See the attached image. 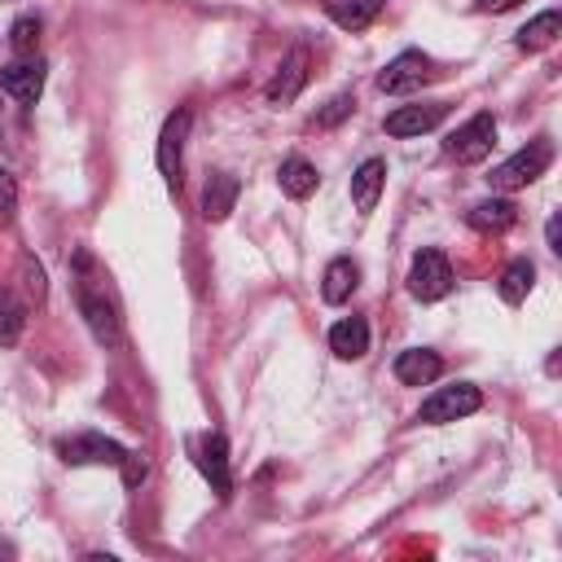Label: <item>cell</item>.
Instances as JSON below:
<instances>
[{"label": "cell", "instance_id": "1", "mask_svg": "<svg viewBox=\"0 0 562 562\" xmlns=\"http://www.w3.org/2000/svg\"><path fill=\"white\" fill-rule=\"evenodd\" d=\"M549 162H553V145L540 136V140H527L518 154H509L501 167H492V189H501V193H514V189H527L531 180H540L544 171H549Z\"/></svg>", "mask_w": 562, "mask_h": 562}, {"label": "cell", "instance_id": "2", "mask_svg": "<svg viewBox=\"0 0 562 562\" xmlns=\"http://www.w3.org/2000/svg\"><path fill=\"white\" fill-rule=\"evenodd\" d=\"M492 145H496V119L483 110V114L465 119L457 132H448L443 154H448L452 162H461V167H474V162H483V158L492 154Z\"/></svg>", "mask_w": 562, "mask_h": 562}, {"label": "cell", "instance_id": "3", "mask_svg": "<svg viewBox=\"0 0 562 562\" xmlns=\"http://www.w3.org/2000/svg\"><path fill=\"white\" fill-rule=\"evenodd\" d=\"M483 408V395L479 386L470 382H452V386H435L426 400H422V413L417 422H430V426H443V422H457V417H470Z\"/></svg>", "mask_w": 562, "mask_h": 562}, {"label": "cell", "instance_id": "4", "mask_svg": "<svg viewBox=\"0 0 562 562\" xmlns=\"http://www.w3.org/2000/svg\"><path fill=\"white\" fill-rule=\"evenodd\" d=\"M448 290H452V263H448V255L435 250V246L417 250L413 255V268H408V294L422 299V303H435Z\"/></svg>", "mask_w": 562, "mask_h": 562}, {"label": "cell", "instance_id": "5", "mask_svg": "<svg viewBox=\"0 0 562 562\" xmlns=\"http://www.w3.org/2000/svg\"><path fill=\"white\" fill-rule=\"evenodd\" d=\"M189 123L193 114L180 105L167 114L162 132H158V171L167 180V189H180V171H184V140H189Z\"/></svg>", "mask_w": 562, "mask_h": 562}, {"label": "cell", "instance_id": "6", "mask_svg": "<svg viewBox=\"0 0 562 562\" xmlns=\"http://www.w3.org/2000/svg\"><path fill=\"white\" fill-rule=\"evenodd\" d=\"M430 79H435V66H430L426 53H400V57H391V61L382 66L378 88L391 92V97H400V92H417V88H426Z\"/></svg>", "mask_w": 562, "mask_h": 562}, {"label": "cell", "instance_id": "7", "mask_svg": "<svg viewBox=\"0 0 562 562\" xmlns=\"http://www.w3.org/2000/svg\"><path fill=\"white\" fill-rule=\"evenodd\" d=\"M57 457H61L66 465H119V461L127 457V448L114 443V439H105V435L83 430V435L61 439V443H57Z\"/></svg>", "mask_w": 562, "mask_h": 562}, {"label": "cell", "instance_id": "8", "mask_svg": "<svg viewBox=\"0 0 562 562\" xmlns=\"http://www.w3.org/2000/svg\"><path fill=\"white\" fill-rule=\"evenodd\" d=\"M75 299H79V312H83L92 338H97L101 347H114V342H119V312H114V303L105 299V290H92L88 277H83V281L75 285Z\"/></svg>", "mask_w": 562, "mask_h": 562}, {"label": "cell", "instance_id": "9", "mask_svg": "<svg viewBox=\"0 0 562 562\" xmlns=\"http://www.w3.org/2000/svg\"><path fill=\"white\" fill-rule=\"evenodd\" d=\"M448 119V101H417V105H400L386 114V136H422L435 132Z\"/></svg>", "mask_w": 562, "mask_h": 562}, {"label": "cell", "instance_id": "10", "mask_svg": "<svg viewBox=\"0 0 562 562\" xmlns=\"http://www.w3.org/2000/svg\"><path fill=\"white\" fill-rule=\"evenodd\" d=\"M307 66H312V57H307V48L299 44V48H290V57L277 66V75L268 79V88H263V97L272 101V105H290L299 92H303V83H307Z\"/></svg>", "mask_w": 562, "mask_h": 562}, {"label": "cell", "instance_id": "11", "mask_svg": "<svg viewBox=\"0 0 562 562\" xmlns=\"http://www.w3.org/2000/svg\"><path fill=\"white\" fill-rule=\"evenodd\" d=\"M0 88L18 101V105H35L40 92H44V61L40 57H22L13 66L0 70Z\"/></svg>", "mask_w": 562, "mask_h": 562}, {"label": "cell", "instance_id": "12", "mask_svg": "<svg viewBox=\"0 0 562 562\" xmlns=\"http://www.w3.org/2000/svg\"><path fill=\"white\" fill-rule=\"evenodd\" d=\"M198 465H202L211 492H215L220 501H228V496H233V479H228V443H224V435H202V443H198Z\"/></svg>", "mask_w": 562, "mask_h": 562}, {"label": "cell", "instance_id": "13", "mask_svg": "<svg viewBox=\"0 0 562 562\" xmlns=\"http://www.w3.org/2000/svg\"><path fill=\"white\" fill-rule=\"evenodd\" d=\"M382 184H386V162L382 158H364L351 171V202H356L360 215H373V206L382 198Z\"/></svg>", "mask_w": 562, "mask_h": 562}, {"label": "cell", "instance_id": "14", "mask_svg": "<svg viewBox=\"0 0 562 562\" xmlns=\"http://www.w3.org/2000/svg\"><path fill=\"white\" fill-rule=\"evenodd\" d=\"M439 373H443V360L430 347H408V351L395 356V378L404 386H430Z\"/></svg>", "mask_w": 562, "mask_h": 562}, {"label": "cell", "instance_id": "15", "mask_svg": "<svg viewBox=\"0 0 562 562\" xmlns=\"http://www.w3.org/2000/svg\"><path fill=\"white\" fill-rule=\"evenodd\" d=\"M237 193H241V184H237L233 171H215V176H206V189H202V215H206L211 224L228 220V211L237 206Z\"/></svg>", "mask_w": 562, "mask_h": 562}, {"label": "cell", "instance_id": "16", "mask_svg": "<svg viewBox=\"0 0 562 562\" xmlns=\"http://www.w3.org/2000/svg\"><path fill=\"white\" fill-rule=\"evenodd\" d=\"M277 180H281V193H285V198H294V202L312 198V193H316V184H321L316 167H312L307 158H299V154H290V158L277 167Z\"/></svg>", "mask_w": 562, "mask_h": 562}, {"label": "cell", "instance_id": "17", "mask_svg": "<svg viewBox=\"0 0 562 562\" xmlns=\"http://www.w3.org/2000/svg\"><path fill=\"white\" fill-rule=\"evenodd\" d=\"M329 351H334L338 360H360V356L369 351V325H364V316L338 321V325L329 329Z\"/></svg>", "mask_w": 562, "mask_h": 562}, {"label": "cell", "instance_id": "18", "mask_svg": "<svg viewBox=\"0 0 562 562\" xmlns=\"http://www.w3.org/2000/svg\"><path fill=\"white\" fill-rule=\"evenodd\" d=\"M465 220H470V228H479V233H505V228H514L518 206H514L509 198H487V202L470 206Z\"/></svg>", "mask_w": 562, "mask_h": 562}, {"label": "cell", "instance_id": "19", "mask_svg": "<svg viewBox=\"0 0 562 562\" xmlns=\"http://www.w3.org/2000/svg\"><path fill=\"white\" fill-rule=\"evenodd\" d=\"M356 285H360V268L351 259H329V268L321 277V299L325 303H347L356 294Z\"/></svg>", "mask_w": 562, "mask_h": 562}, {"label": "cell", "instance_id": "20", "mask_svg": "<svg viewBox=\"0 0 562 562\" xmlns=\"http://www.w3.org/2000/svg\"><path fill=\"white\" fill-rule=\"evenodd\" d=\"M321 4H325V13H329L342 31H364V26L382 13L386 0H321Z\"/></svg>", "mask_w": 562, "mask_h": 562}, {"label": "cell", "instance_id": "21", "mask_svg": "<svg viewBox=\"0 0 562 562\" xmlns=\"http://www.w3.org/2000/svg\"><path fill=\"white\" fill-rule=\"evenodd\" d=\"M558 35H562V13H558V9H549V13L531 18V22L518 31V40H514V44H518L522 53H540V48H549Z\"/></svg>", "mask_w": 562, "mask_h": 562}, {"label": "cell", "instance_id": "22", "mask_svg": "<svg viewBox=\"0 0 562 562\" xmlns=\"http://www.w3.org/2000/svg\"><path fill=\"white\" fill-rule=\"evenodd\" d=\"M531 281H536V268H531V259H514V263L501 272L496 290H501V299H505L509 307H518V303L531 294Z\"/></svg>", "mask_w": 562, "mask_h": 562}, {"label": "cell", "instance_id": "23", "mask_svg": "<svg viewBox=\"0 0 562 562\" xmlns=\"http://www.w3.org/2000/svg\"><path fill=\"white\" fill-rule=\"evenodd\" d=\"M22 329H26V303L9 285H0V347H13Z\"/></svg>", "mask_w": 562, "mask_h": 562}, {"label": "cell", "instance_id": "24", "mask_svg": "<svg viewBox=\"0 0 562 562\" xmlns=\"http://www.w3.org/2000/svg\"><path fill=\"white\" fill-rule=\"evenodd\" d=\"M9 44H13L18 57H31L40 48V18H18L9 26Z\"/></svg>", "mask_w": 562, "mask_h": 562}, {"label": "cell", "instance_id": "25", "mask_svg": "<svg viewBox=\"0 0 562 562\" xmlns=\"http://www.w3.org/2000/svg\"><path fill=\"white\" fill-rule=\"evenodd\" d=\"M18 272H22V285H26V294H31V303H44V294H48V281H44V268L31 259V255H22L18 259Z\"/></svg>", "mask_w": 562, "mask_h": 562}, {"label": "cell", "instance_id": "26", "mask_svg": "<svg viewBox=\"0 0 562 562\" xmlns=\"http://www.w3.org/2000/svg\"><path fill=\"white\" fill-rule=\"evenodd\" d=\"M13 215H18V184H13L9 167L0 162V224H13Z\"/></svg>", "mask_w": 562, "mask_h": 562}, {"label": "cell", "instance_id": "27", "mask_svg": "<svg viewBox=\"0 0 562 562\" xmlns=\"http://www.w3.org/2000/svg\"><path fill=\"white\" fill-rule=\"evenodd\" d=\"M351 105H356V101H351V92H338L325 110H316V127H334V123H342V119L351 114Z\"/></svg>", "mask_w": 562, "mask_h": 562}, {"label": "cell", "instance_id": "28", "mask_svg": "<svg viewBox=\"0 0 562 562\" xmlns=\"http://www.w3.org/2000/svg\"><path fill=\"white\" fill-rule=\"evenodd\" d=\"M119 470H123V487H140V483H145V474H149V465H145V457H140V452H127V457L119 461Z\"/></svg>", "mask_w": 562, "mask_h": 562}, {"label": "cell", "instance_id": "29", "mask_svg": "<svg viewBox=\"0 0 562 562\" xmlns=\"http://www.w3.org/2000/svg\"><path fill=\"white\" fill-rule=\"evenodd\" d=\"M544 237H549V250H562V220H558V215H549Z\"/></svg>", "mask_w": 562, "mask_h": 562}, {"label": "cell", "instance_id": "30", "mask_svg": "<svg viewBox=\"0 0 562 562\" xmlns=\"http://www.w3.org/2000/svg\"><path fill=\"white\" fill-rule=\"evenodd\" d=\"M514 4H522V0H474L479 13H505V9H514Z\"/></svg>", "mask_w": 562, "mask_h": 562}]
</instances>
